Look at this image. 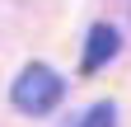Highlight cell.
I'll list each match as a JSON object with an SVG mask.
<instances>
[{"label":"cell","mask_w":131,"mask_h":127,"mask_svg":"<svg viewBox=\"0 0 131 127\" xmlns=\"http://www.w3.org/2000/svg\"><path fill=\"white\" fill-rule=\"evenodd\" d=\"M112 122H117V108L112 104H94L89 113H80L70 127H112Z\"/></svg>","instance_id":"3"},{"label":"cell","mask_w":131,"mask_h":127,"mask_svg":"<svg viewBox=\"0 0 131 127\" xmlns=\"http://www.w3.org/2000/svg\"><path fill=\"white\" fill-rule=\"evenodd\" d=\"M61 94H66L61 75H56L52 66H42V61H33V66L19 71V80H14V89H9V99H14V108H19V113H28V118H47V113L61 104Z\"/></svg>","instance_id":"1"},{"label":"cell","mask_w":131,"mask_h":127,"mask_svg":"<svg viewBox=\"0 0 131 127\" xmlns=\"http://www.w3.org/2000/svg\"><path fill=\"white\" fill-rule=\"evenodd\" d=\"M117 47H122V33L112 24H94L89 28V38H84V57H80V66L84 71H103L112 57H117Z\"/></svg>","instance_id":"2"}]
</instances>
